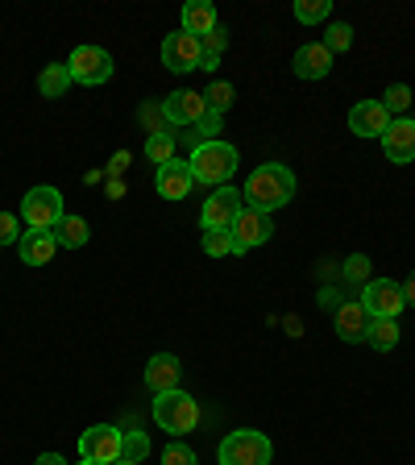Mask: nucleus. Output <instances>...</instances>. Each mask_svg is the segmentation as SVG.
Segmentation results:
<instances>
[{"instance_id":"obj_1","label":"nucleus","mask_w":415,"mask_h":465,"mask_svg":"<svg viewBox=\"0 0 415 465\" xmlns=\"http://www.w3.org/2000/svg\"><path fill=\"white\" fill-rule=\"evenodd\" d=\"M242 195H245V208H258V213L271 216L295 200V174H291L282 163H262L250 171Z\"/></svg>"},{"instance_id":"obj_2","label":"nucleus","mask_w":415,"mask_h":465,"mask_svg":"<svg viewBox=\"0 0 415 465\" xmlns=\"http://www.w3.org/2000/svg\"><path fill=\"white\" fill-rule=\"evenodd\" d=\"M187 166H192L195 174V183L203 187H224L232 179V171L242 166V158H237V150H232L229 142H200L192 150V158H187Z\"/></svg>"},{"instance_id":"obj_3","label":"nucleus","mask_w":415,"mask_h":465,"mask_svg":"<svg viewBox=\"0 0 415 465\" xmlns=\"http://www.w3.org/2000/svg\"><path fill=\"white\" fill-rule=\"evenodd\" d=\"M274 445L266 432H253V428H242V432H229L216 449V461L221 465H271Z\"/></svg>"},{"instance_id":"obj_4","label":"nucleus","mask_w":415,"mask_h":465,"mask_svg":"<svg viewBox=\"0 0 415 465\" xmlns=\"http://www.w3.org/2000/svg\"><path fill=\"white\" fill-rule=\"evenodd\" d=\"M154 424L163 428V432H171V436H183V432H192L195 424H200V403H195L187 391H166V395H158L154 399Z\"/></svg>"},{"instance_id":"obj_5","label":"nucleus","mask_w":415,"mask_h":465,"mask_svg":"<svg viewBox=\"0 0 415 465\" xmlns=\"http://www.w3.org/2000/svg\"><path fill=\"white\" fill-rule=\"evenodd\" d=\"M21 216H25L29 229H50L54 232V224L63 221V192L58 187H29L25 200H21Z\"/></svg>"},{"instance_id":"obj_6","label":"nucleus","mask_w":415,"mask_h":465,"mask_svg":"<svg viewBox=\"0 0 415 465\" xmlns=\"http://www.w3.org/2000/svg\"><path fill=\"white\" fill-rule=\"evenodd\" d=\"M67 71L75 84L84 87H100L113 79V54L104 46H75L67 58Z\"/></svg>"},{"instance_id":"obj_7","label":"nucleus","mask_w":415,"mask_h":465,"mask_svg":"<svg viewBox=\"0 0 415 465\" xmlns=\"http://www.w3.org/2000/svg\"><path fill=\"white\" fill-rule=\"evenodd\" d=\"M361 308L370 312V320H395L407 308L403 300V282L395 279H370L361 287Z\"/></svg>"},{"instance_id":"obj_8","label":"nucleus","mask_w":415,"mask_h":465,"mask_svg":"<svg viewBox=\"0 0 415 465\" xmlns=\"http://www.w3.org/2000/svg\"><path fill=\"white\" fill-rule=\"evenodd\" d=\"M229 232H232V253H250V250H258V245L271 242L274 221L266 213H258V208H242L237 221L229 224Z\"/></svg>"},{"instance_id":"obj_9","label":"nucleus","mask_w":415,"mask_h":465,"mask_svg":"<svg viewBox=\"0 0 415 465\" xmlns=\"http://www.w3.org/2000/svg\"><path fill=\"white\" fill-rule=\"evenodd\" d=\"M121 428L113 424H92L84 436H79V457L92 465H113L121 461Z\"/></svg>"},{"instance_id":"obj_10","label":"nucleus","mask_w":415,"mask_h":465,"mask_svg":"<svg viewBox=\"0 0 415 465\" xmlns=\"http://www.w3.org/2000/svg\"><path fill=\"white\" fill-rule=\"evenodd\" d=\"M245 195L237 192V187H216L212 195H208V200H203V213H200V224L203 229H229L232 221H237V213H242L245 208Z\"/></svg>"},{"instance_id":"obj_11","label":"nucleus","mask_w":415,"mask_h":465,"mask_svg":"<svg viewBox=\"0 0 415 465\" xmlns=\"http://www.w3.org/2000/svg\"><path fill=\"white\" fill-rule=\"evenodd\" d=\"M200 58H203V42L192 38V34H171V38L163 42V67L166 71H200Z\"/></svg>"},{"instance_id":"obj_12","label":"nucleus","mask_w":415,"mask_h":465,"mask_svg":"<svg viewBox=\"0 0 415 465\" xmlns=\"http://www.w3.org/2000/svg\"><path fill=\"white\" fill-rule=\"evenodd\" d=\"M203 113H208V100H203V92H192V87L163 100V116H166V125H171V134L183 125H195Z\"/></svg>"},{"instance_id":"obj_13","label":"nucleus","mask_w":415,"mask_h":465,"mask_svg":"<svg viewBox=\"0 0 415 465\" xmlns=\"http://www.w3.org/2000/svg\"><path fill=\"white\" fill-rule=\"evenodd\" d=\"M382 150H387V158L399 166L415 163V121L411 116H395V121H390L387 134H382Z\"/></svg>"},{"instance_id":"obj_14","label":"nucleus","mask_w":415,"mask_h":465,"mask_svg":"<svg viewBox=\"0 0 415 465\" xmlns=\"http://www.w3.org/2000/svg\"><path fill=\"white\" fill-rule=\"evenodd\" d=\"M390 125V113L382 108V100H361L349 108V134L358 137H382Z\"/></svg>"},{"instance_id":"obj_15","label":"nucleus","mask_w":415,"mask_h":465,"mask_svg":"<svg viewBox=\"0 0 415 465\" xmlns=\"http://www.w3.org/2000/svg\"><path fill=\"white\" fill-rule=\"evenodd\" d=\"M195 187V174H192V166L183 163V158H174V163H166V166H158V174H154V192L163 195V200H183L187 192Z\"/></svg>"},{"instance_id":"obj_16","label":"nucleus","mask_w":415,"mask_h":465,"mask_svg":"<svg viewBox=\"0 0 415 465\" xmlns=\"http://www.w3.org/2000/svg\"><path fill=\"white\" fill-rule=\"evenodd\" d=\"M332 324H337V337L341 341L358 345V341H366V332H370V312L361 308V300H349V303H341V308H337Z\"/></svg>"},{"instance_id":"obj_17","label":"nucleus","mask_w":415,"mask_h":465,"mask_svg":"<svg viewBox=\"0 0 415 465\" xmlns=\"http://www.w3.org/2000/svg\"><path fill=\"white\" fill-rule=\"evenodd\" d=\"M179 374H183V366H179L174 353H154V358L145 361V387L154 391V395H166V391L179 387Z\"/></svg>"},{"instance_id":"obj_18","label":"nucleus","mask_w":415,"mask_h":465,"mask_svg":"<svg viewBox=\"0 0 415 465\" xmlns=\"http://www.w3.org/2000/svg\"><path fill=\"white\" fill-rule=\"evenodd\" d=\"M291 71L300 79H324L332 71V54L324 50V42H308V46L295 50V58H291Z\"/></svg>"},{"instance_id":"obj_19","label":"nucleus","mask_w":415,"mask_h":465,"mask_svg":"<svg viewBox=\"0 0 415 465\" xmlns=\"http://www.w3.org/2000/svg\"><path fill=\"white\" fill-rule=\"evenodd\" d=\"M54 250H58V242L50 229H29V232H21V242H17V253L25 266H46L54 258Z\"/></svg>"},{"instance_id":"obj_20","label":"nucleus","mask_w":415,"mask_h":465,"mask_svg":"<svg viewBox=\"0 0 415 465\" xmlns=\"http://www.w3.org/2000/svg\"><path fill=\"white\" fill-rule=\"evenodd\" d=\"M216 25H221V21H216V5H212V0H187V5H183V34L203 38V34H212Z\"/></svg>"},{"instance_id":"obj_21","label":"nucleus","mask_w":415,"mask_h":465,"mask_svg":"<svg viewBox=\"0 0 415 465\" xmlns=\"http://www.w3.org/2000/svg\"><path fill=\"white\" fill-rule=\"evenodd\" d=\"M71 84H75V79H71L67 63H46V67H42V75H38V92H42V96H50V100H58Z\"/></svg>"},{"instance_id":"obj_22","label":"nucleus","mask_w":415,"mask_h":465,"mask_svg":"<svg viewBox=\"0 0 415 465\" xmlns=\"http://www.w3.org/2000/svg\"><path fill=\"white\" fill-rule=\"evenodd\" d=\"M87 221L84 216H63V221L54 224V242L58 245H67V250H79V245H87Z\"/></svg>"},{"instance_id":"obj_23","label":"nucleus","mask_w":415,"mask_h":465,"mask_svg":"<svg viewBox=\"0 0 415 465\" xmlns=\"http://www.w3.org/2000/svg\"><path fill=\"white\" fill-rule=\"evenodd\" d=\"M366 341L378 349V353H390V349L399 345V324H395V320H370Z\"/></svg>"},{"instance_id":"obj_24","label":"nucleus","mask_w":415,"mask_h":465,"mask_svg":"<svg viewBox=\"0 0 415 465\" xmlns=\"http://www.w3.org/2000/svg\"><path fill=\"white\" fill-rule=\"evenodd\" d=\"M145 158L154 166H166V163H174V134H150V142H145Z\"/></svg>"},{"instance_id":"obj_25","label":"nucleus","mask_w":415,"mask_h":465,"mask_svg":"<svg viewBox=\"0 0 415 465\" xmlns=\"http://www.w3.org/2000/svg\"><path fill=\"white\" fill-rule=\"evenodd\" d=\"M200 245H203V253H208V258H229V253H232V232L229 229H203Z\"/></svg>"},{"instance_id":"obj_26","label":"nucleus","mask_w":415,"mask_h":465,"mask_svg":"<svg viewBox=\"0 0 415 465\" xmlns=\"http://www.w3.org/2000/svg\"><path fill=\"white\" fill-rule=\"evenodd\" d=\"M382 108L390 113V121H395V116H407V108H411V87H407V84H390L387 92H382Z\"/></svg>"},{"instance_id":"obj_27","label":"nucleus","mask_w":415,"mask_h":465,"mask_svg":"<svg viewBox=\"0 0 415 465\" xmlns=\"http://www.w3.org/2000/svg\"><path fill=\"white\" fill-rule=\"evenodd\" d=\"M203 100H208V108L212 113H229L232 100H237V92H232V84H224V79H216V84H208V92H203Z\"/></svg>"},{"instance_id":"obj_28","label":"nucleus","mask_w":415,"mask_h":465,"mask_svg":"<svg viewBox=\"0 0 415 465\" xmlns=\"http://www.w3.org/2000/svg\"><path fill=\"white\" fill-rule=\"evenodd\" d=\"M349 46H353V25H345V21H332L329 34H324V50H329V54H345Z\"/></svg>"},{"instance_id":"obj_29","label":"nucleus","mask_w":415,"mask_h":465,"mask_svg":"<svg viewBox=\"0 0 415 465\" xmlns=\"http://www.w3.org/2000/svg\"><path fill=\"white\" fill-rule=\"evenodd\" d=\"M332 13L329 0H295V21L300 25H316V21H324Z\"/></svg>"},{"instance_id":"obj_30","label":"nucleus","mask_w":415,"mask_h":465,"mask_svg":"<svg viewBox=\"0 0 415 465\" xmlns=\"http://www.w3.org/2000/svg\"><path fill=\"white\" fill-rule=\"evenodd\" d=\"M121 457H125V461H145V457H150V436L145 432H125L121 436Z\"/></svg>"},{"instance_id":"obj_31","label":"nucleus","mask_w":415,"mask_h":465,"mask_svg":"<svg viewBox=\"0 0 415 465\" xmlns=\"http://www.w3.org/2000/svg\"><path fill=\"white\" fill-rule=\"evenodd\" d=\"M221 121H224V116L208 108V113L195 121V142H216V134H221Z\"/></svg>"},{"instance_id":"obj_32","label":"nucleus","mask_w":415,"mask_h":465,"mask_svg":"<svg viewBox=\"0 0 415 465\" xmlns=\"http://www.w3.org/2000/svg\"><path fill=\"white\" fill-rule=\"evenodd\" d=\"M163 465H200V457H195L187 445H179V440H171V445L163 449Z\"/></svg>"},{"instance_id":"obj_33","label":"nucleus","mask_w":415,"mask_h":465,"mask_svg":"<svg viewBox=\"0 0 415 465\" xmlns=\"http://www.w3.org/2000/svg\"><path fill=\"white\" fill-rule=\"evenodd\" d=\"M345 282H361V287L370 282V258L366 253H353V258L345 262Z\"/></svg>"},{"instance_id":"obj_34","label":"nucleus","mask_w":415,"mask_h":465,"mask_svg":"<svg viewBox=\"0 0 415 465\" xmlns=\"http://www.w3.org/2000/svg\"><path fill=\"white\" fill-rule=\"evenodd\" d=\"M200 42H203V54H216V58H221L224 50H229V29H224V25H216L212 34H203Z\"/></svg>"},{"instance_id":"obj_35","label":"nucleus","mask_w":415,"mask_h":465,"mask_svg":"<svg viewBox=\"0 0 415 465\" xmlns=\"http://www.w3.org/2000/svg\"><path fill=\"white\" fill-rule=\"evenodd\" d=\"M13 242H21L17 216H13V213H0V245H13Z\"/></svg>"},{"instance_id":"obj_36","label":"nucleus","mask_w":415,"mask_h":465,"mask_svg":"<svg viewBox=\"0 0 415 465\" xmlns=\"http://www.w3.org/2000/svg\"><path fill=\"white\" fill-rule=\"evenodd\" d=\"M403 300H407V303H411V308H415V271L407 274V282H403Z\"/></svg>"},{"instance_id":"obj_37","label":"nucleus","mask_w":415,"mask_h":465,"mask_svg":"<svg viewBox=\"0 0 415 465\" xmlns=\"http://www.w3.org/2000/svg\"><path fill=\"white\" fill-rule=\"evenodd\" d=\"M34 465H67V461H63V457H58V453H42Z\"/></svg>"},{"instance_id":"obj_38","label":"nucleus","mask_w":415,"mask_h":465,"mask_svg":"<svg viewBox=\"0 0 415 465\" xmlns=\"http://www.w3.org/2000/svg\"><path fill=\"white\" fill-rule=\"evenodd\" d=\"M216 63H221V58H216V54H203V58H200V71H212Z\"/></svg>"},{"instance_id":"obj_39","label":"nucleus","mask_w":415,"mask_h":465,"mask_svg":"<svg viewBox=\"0 0 415 465\" xmlns=\"http://www.w3.org/2000/svg\"><path fill=\"white\" fill-rule=\"evenodd\" d=\"M113 465H142V461H125V457H121V461H113Z\"/></svg>"},{"instance_id":"obj_40","label":"nucleus","mask_w":415,"mask_h":465,"mask_svg":"<svg viewBox=\"0 0 415 465\" xmlns=\"http://www.w3.org/2000/svg\"><path fill=\"white\" fill-rule=\"evenodd\" d=\"M79 465H92V461H84V457H79Z\"/></svg>"}]
</instances>
